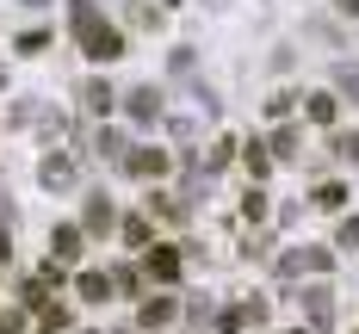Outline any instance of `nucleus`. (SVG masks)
Wrapping results in <instances>:
<instances>
[{"instance_id":"nucleus-11","label":"nucleus","mask_w":359,"mask_h":334,"mask_svg":"<svg viewBox=\"0 0 359 334\" xmlns=\"http://www.w3.org/2000/svg\"><path fill=\"white\" fill-rule=\"evenodd\" d=\"M310 118H316V124H334V99H328V93H310Z\"/></svg>"},{"instance_id":"nucleus-10","label":"nucleus","mask_w":359,"mask_h":334,"mask_svg":"<svg viewBox=\"0 0 359 334\" xmlns=\"http://www.w3.org/2000/svg\"><path fill=\"white\" fill-rule=\"evenodd\" d=\"M74 174H69V161H62V155H50V161H43V186H69Z\"/></svg>"},{"instance_id":"nucleus-7","label":"nucleus","mask_w":359,"mask_h":334,"mask_svg":"<svg viewBox=\"0 0 359 334\" xmlns=\"http://www.w3.org/2000/svg\"><path fill=\"white\" fill-rule=\"evenodd\" d=\"M81 99H87V111H111V87H106V81H87Z\"/></svg>"},{"instance_id":"nucleus-5","label":"nucleus","mask_w":359,"mask_h":334,"mask_svg":"<svg viewBox=\"0 0 359 334\" xmlns=\"http://www.w3.org/2000/svg\"><path fill=\"white\" fill-rule=\"evenodd\" d=\"M155 111H161V93H155V87H137V93H130V118H137V124H155Z\"/></svg>"},{"instance_id":"nucleus-1","label":"nucleus","mask_w":359,"mask_h":334,"mask_svg":"<svg viewBox=\"0 0 359 334\" xmlns=\"http://www.w3.org/2000/svg\"><path fill=\"white\" fill-rule=\"evenodd\" d=\"M69 25H74V43H81L93 62H118V56H124V32L100 19L93 0H69Z\"/></svg>"},{"instance_id":"nucleus-3","label":"nucleus","mask_w":359,"mask_h":334,"mask_svg":"<svg viewBox=\"0 0 359 334\" xmlns=\"http://www.w3.org/2000/svg\"><path fill=\"white\" fill-rule=\"evenodd\" d=\"M149 272H155V279H180V254L168 248V242H155V248H149Z\"/></svg>"},{"instance_id":"nucleus-15","label":"nucleus","mask_w":359,"mask_h":334,"mask_svg":"<svg viewBox=\"0 0 359 334\" xmlns=\"http://www.w3.org/2000/svg\"><path fill=\"white\" fill-rule=\"evenodd\" d=\"M347 155H353V161H359V137H353V143H347Z\"/></svg>"},{"instance_id":"nucleus-14","label":"nucleus","mask_w":359,"mask_h":334,"mask_svg":"<svg viewBox=\"0 0 359 334\" xmlns=\"http://www.w3.org/2000/svg\"><path fill=\"white\" fill-rule=\"evenodd\" d=\"M6 254H13V248H6V217H0V260H6Z\"/></svg>"},{"instance_id":"nucleus-2","label":"nucleus","mask_w":359,"mask_h":334,"mask_svg":"<svg viewBox=\"0 0 359 334\" xmlns=\"http://www.w3.org/2000/svg\"><path fill=\"white\" fill-rule=\"evenodd\" d=\"M124 167H130L137 180H155V174H168V148H130Z\"/></svg>"},{"instance_id":"nucleus-8","label":"nucleus","mask_w":359,"mask_h":334,"mask_svg":"<svg viewBox=\"0 0 359 334\" xmlns=\"http://www.w3.org/2000/svg\"><path fill=\"white\" fill-rule=\"evenodd\" d=\"M87 229H93V235H106V229H111V204H106V198L87 204Z\"/></svg>"},{"instance_id":"nucleus-4","label":"nucleus","mask_w":359,"mask_h":334,"mask_svg":"<svg viewBox=\"0 0 359 334\" xmlns=\"http://www.w3.org/2000/svg\"><path fill=\"white\" fill-rule=\"evenodd\" d=\"M50 248H56V260H81V229H74V223H56Z\"/></svg>"},{"instance_id":"nucleus-12","label":"nucleus","mask_w":359,"mask_h":334,"mask_svg":"<svg viewBox=\"0 0 359 334\" xmlns=\"http://www.w3.org/2000/svg\"><path fill=\"white\" fill-rule=\"evenodd\" d=\"M43 43H50V32H25V37H19V43H13V50H19V56H37Z\"/></svg>"},{"instance_id":"nucleus-16","label":"nucleus","mask_w":359,"mask_h":334,"mask_svg":"<svg viewBox=\"0 0 359 334\" xmlns=\"http://www.w3.org/2000/svg\"><path fill=\"white\" fill-rule=\"evenodd\" d=\"M25 6H50V0H25Z\"/></svg>"},{"instance_id":"nucleus-6","label":"nucleus","mask_w":359,"mask_h":334,"mask_svg":"<svg viewBox=\"0 0 359 334\" xmlns=\"http://www.w3.org/2000/svg\"><path fill=\"white\" fill-rule=\"evenodd\" d=\"M74 291L87 297V303H106V291H111V279H106V272H81V279H74Z\"/></svg>"},{"instance_id":"nucleus-9","label":"nucleus","mask_w":359,"mask_h":334,"mask_svg":"<svg viewBox=\"0 0 359 334\" xmlns=\"http://www.w3.org/2000/svg\"><path fill=\"white\" fill-rule=\"evenodd\" d=\"M168 316H174V297H155V303H143V322H149V328H161Z\"/></svg>"},{"instance_id":"nucleus-13","label":"nucleus","mask_w":359,"mask_h":334,"mask_svg":"<svg viewBox=\"0 0 359 334\" xmlns=\"http://www.w3.org/2000/svg\"><path fill=\"white\" fill-rule=\"evenodd\" d=\"M341 198H347V192H341V186H334V180H328V186H316V204H323V211H334Z\"/></svg>"}]
</instances>
